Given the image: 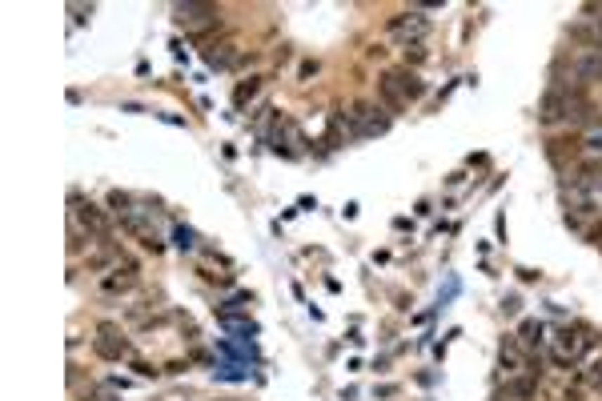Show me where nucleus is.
Listing matches in <instances>:
<instances>
[{"mask_svg": "<svg viewBox=\"0 0 602 401\" xmlns=\"http://www.w3.org/2000/svg\"><path fill=\"white\" fill-rule=\"evenodd\" d=\"M84 237L89 233H81V229H77V221L69 225V253H81L84 249ZM89 241H93V237H89Z\"/></svg>", "mask_w": 602, "mask_h": 401, "instance_id": "nucleus-20", "label": "nucleus"}, {"mask_svg": "<svg viewBox=\"0 0 602 401\" xmlns=\"http://www.w3.org/2000/svg\"><path fill=\"white\" fill-rule=\"evenodd\" d=\"M257 93H261V77H249V81H241L237 88H233V109L241 112L253 97H257Z\"/></svg>", "mask_w": 602, "mask_h": 401, "instance_id": "nucleus-12", "label": "nucleus"}, {"mask_svg": "<svg viewBox=\"0 0 602 401\" xmlns=\"http://www.w3.org/2000/svg\"><path fill=\"white\" fill-rule=\"evenodd\" d=\"M378 97H381V105H386V112H390V117L406 109V97L398 93V84H393L386 72H381V81H378Z\"/></svg>", "mask_w": 602, "mask_h": 401, "instance_id": "nucleus-10", "label": "nucleus"}, {"mask_svg": "<svg viewBox=\"0 0 602 401\" xmlns=\"http://www.w3.org/2000/svg\"><path fill=\"white\" fill-rule=\"evenodd\" d=\"M93 349H97V357H105V361H121V357H129V337L117 325H97V337H93Z\"/></svg>", "mask_w": 602, "mask_h": 401, "instance_id": "nucleus-5", "label": "nucleus"}, {"mask_svg": "<svg viewBox=\"0 0 602 401\" xmlns=\"http://www.w3.org/2000/svg\"><path fill=\"white\" fill-rule=\"evenodd\" d=\"M386 32H390L393 41H402L410 48V44H418L426 32H430V20L421 16V8H410V13H402V16H393L390 25H386Z\"/></svg>", "mask_w": 602, "mask_h": 401, "instance_id": "nucleus-4", "label": "nucleus"}, {"mask_svg": "<svg viewBox=\"0 0 602 401\" xmlns=\"http://www.w3.org/2000/svg\"><path fill=\"white\" fill-rule=\"evenodd\" d=\"M325 145H329V149L341 145V112H329V137H325Z\"/></svg>", "mask_w": 602, "mask_h": 401, "instance_id": "nucleus-18", "label": "nucleus"}, {"mask_svg": "<svg viewBox=\"0 0 602 401\" xmlns=\"http://www.w3.org/2000/svg\"><path fill=\"white\" fill-rule=\"evenodd\" d=\"M173 237H177V249H185V253H189V249H197V237H193V229H185V225H177V233H173Z\"/></svg>", "mask_w": 602, "mask_h": 401, "instance_id": "nucleus-19", "label": "nucleus"}, {"mask_svg": "<svg viewBox=\"0 0 602 401\" xmlns=\"http://www.w3.org/2000/svg\"><path fill=\"white\" fill-rule=\"evenodd\" d=\"M570 65H575V72L582 77V81H602V53H578L570 56Z\"/></svg>", "mask_w": 602, "mask_h": 401, "instance_id": "nucleus-9", "label": "nucleus"}, {"mask_svg": "<svg viewBox=\"0 0 602 401\" xmlns=\"http://www.w3.org/2000/svg\"><path fill=\"white\" fill-rule=\"evenodd\" d=\"M205 65L209 69H233L237 65V48L233 44H213V48H205Z\"/></svg>", "mask_w": 602, "mask_h": 401, "instance_id": "nucleus-11", "label": "nucleus"}, {"mask_svg": "<svg viewBox=\"0 0 602 401\" xmlns=\"http://www.w3.org/2000/svg\"><path fill=\"white\" fill-rule=\"evenodd\" d=\"M566 109H570V97H562L558 88H547L542 100H538V125L542 129L566 125Z\"/></svg>", "mask_w": 602, "mask_h": 401, "instance_id": "nucleus-6", "label": "nucleus"}, {"mask_svg": "<svg viewBox=\"0 0 602 401\" xmlns=\"http://www.w3.org/2000/svg\"><path fill=\"white\" fill-rule=\"evenodd\" d=\"M221 325L229 333H257V325H253V321H245V317H233V313H229V317H221Z\"/></svg>", "mask_w": 602, "mask_h": 401, "instance_id": "nucleus-17", "label": "nucleus"}, {"mask_svg": "<svg viewBox=\"0 0 602 401\" xmlns=\"http://www.w3.org/2000/svg\"><path fill=\"white\" fill-rule=\"evenodd\" d=\"M133 374H137V377H157L161 369H153V365H145V361H133Z\"/></svg>", "mask_w": 602, "mask_h": 401, "instance_id": "nucleus-24", "label": "nucleus"}, {"mask_svg": "<svg viewBox=\"0 0 602 401\" xmlns=\"http://www.w3.org/2000/svg\"><path fill=\"white\" fill-rule=\"evenodd\" d=\"M346 121H350V137H381L390 129V112L381 105H369V100H353Z\"/></svg>", "mask_w": 602, "mask_h": 401, "instance_id": "nucleus-1", "label": "nucleus"}, {"mask_svg": "<svg viewBox=\"0 0 602 401\" xmlns=\"http://www.w3.org/2000/svg\"><path fill=\"white\" fill-rule=\"evenodd\" d=\"M550 361H554L558 369H575V357H566L562 349H550Z\"/></svg>", "mask_w": 602, "mask_h": 401, "instance_id": "nucleus-22", "label": "nucleus"}, {"mask_svg": "<svg viewBox=\"0 0 602 401\" xmlns=\"http://www.w3.org/2000/svg\"><path fill=\"white\" fill-rule=\"evenodd\" d=\"M313 72H318V60H301V81H309Z\"/></svg>", "mask_w": 602, "mask_h": 401, "instance_id": "nucleus-26", "label": "nucleus"}, {"mask_svg": "<svg viewBox=\"0 0 602 401\" xmlns=\"http://www.w3.org/2000/svg\"><path fill=\"white\" fill-rule=\"evenodd\" d=\"M587 381H590V389H598L602 393V361H594V365L587 369Z\"/></svg>", "mask_w": 602, "mask_h": 401, "instance_id": "nucleus-21", "label": "nucleus"}, {"mask_svg": "<svg viewBox=\"0 0 602 401\" xmlns=\"http://www.w3.org/2000/svg\"><path fill=\"white\" fill-rule=\"evenodd\" d=\"M217 4H205V0H181V4H173V20L181 28H193V37H205L213 28H221L217 20Z\"/></svg>", "mask_w": 602, "mask_h": 401, "instance_id": "nucleus-2", "label": "nucleus"}, {"mask_svg": "<svg viewBox=\"0 0 602 401\" xmlns=\"http://www.w3.org/2000/svg\"><path fill=\"white\" fill-rule=\"evenodd\" d=\"M69 13L77 16V20H89V16H93V8H84V4H69Z\"/></svg>", "mask_w": 602, "mask_h": 401, "instance_id": "nucleus-25", "label": "nucleus"}, {"mask_svg": "<svg viewBox=\"0 0 602 401\" xmlns=\"http://www.w3.org/2000/svg\"><path fill=\"white\" fill-rule=\"evenodd\" d=\"M133 285H137V273H125V277H105L100 289L105 293H125V289H133Z\"/></svg>", "mask_w": 602, "mask_h": 401, "instance_id": "nucleus-14", "label": "nucleus"}, {"mask_svg": "<svg viewBox=\"0 0 602 401\" xmlns=\"http://www.w3.org/2000/svg\"><path fill=\"white\" fill-rule=\"evenodd\" d=\"M542 321H522V329H518V341L526 349H534V346H542Z\"/></svg>", "mask_w": 602, "mask_h": 401, "instance_id": "nucleus-13", "label": "nucleus"}, {"mask_svg": "<svg viewBox=\"0 0 602 401\" xmlns=\"http://www.w3.org/2000/svg\"><path fill=\"white\" fill-rule=\"evenodd\" d=\"M590 201H594V209H598V213H602V180H598V185H594V189H590Z\"/></svg>", "mask_w": 602, "mask_h": 401, "instance_id": "nucleus-27", "label": "nucleus"}, {"mask_svg": "<svg viewBox=\"0 0 602 401\" xmlns=\"http://www.w3.org/2000/svg\"><path fill=\"white\" fill-rule=\"evenodd\" d=\"M590 241H594V245H598V249H602V225H598V229H594V233H590Z\"/></svg>", "mask_w": 602, "mask_h": 401, "instance_id": "nucleus-28", "label": "nucleus"}, {"mask_svg": "<svg viewBox=\"0 0 602 401\" xmlns=\"http://www.w3.org/2000/svg\"><path fill=\"white\" fill-rule=\"evenodd\" d=\"M578 145H582V152H587V157H602V133H598V129L582 133V137H578Z\"/></svg>", "mask_w": 602, "mask_h": 401, "instance_id": "nucleus-15", "label": "nucleus"}, {"mask_svg": "<svg viewBox=\"0 0 602 401\" xmlns=\"http://www.w3.org/2000/svg\"><path fill=\"white\" fill-rule=\"evenodd\" d=\"M421 60H426V53H421L418 44H410V48H406V69H410V65H421Z\"/></svg>", "mask_w": 602, "mask_h": 401, "instance_id": "nucleus-23", "label": "nucleus"}, {"mask_svg": "<svg viewBox=\"0 0 602 401\" xmlns=\"http://www.w3.org/2000/svg\"><path fill=\"white\" fill-rule=\"evenodd\" d=\"M386 77L398 84V93L406 97V105H410V100H421V97H426V81H421L414 69H390Z\"/></svg>", "mask_w": 602, "mask_h": 401, "instance_id": "nucleus-8", "label": "nucleus"}, {"mask_svg": "<svg viewBox=\"0 0 602 401\" xmlns=\"http://www.w3.org/2000/svg\"><path fill=\"white\" fill-rule=\"evenodd\" d=\"M129 205H133V197H129V193H121V189H112V193H109V209H112V213H121V217H125V213H133Z\"/></svg>", "mask_w": 602, "mask_h": 401, "instance_id": "nucleus-16", "label": "nucleus"}, {"mask_svg": "<svg viewBox=\"0 0 602 401\" xmlns=\"http://www.w3.org/2000/svg\"><path fill=\"white\" fill-rule=\"evenodd\" d=\"M69 205H72V217L81 221L84 233L93 237L97 245H109V241H112V225H109V217H105V213H100V209L93 205V201H81V193H72V197H69Z\"/></svg>", "mask_w": 602, "mask_h": 401, "instance_id": "nucleus-3", "label": "nucleus"}, {"mask_svg": "<svg viewBox=\"0 0 602 401\" xmlns=\"http://www.w3.org/2000/svg\"><path fill=\"white\" fill-rule=\"evenodd\" d=\"M578 157H582V145H578V137H550L547 140V161L554 169H558V173H566V169H570V161H578Z\"/></svg>", "mask_w": 602, "mask_h": 401, "instance_id": "nucleus-7", "label": "nucleus"}]
</instances>
